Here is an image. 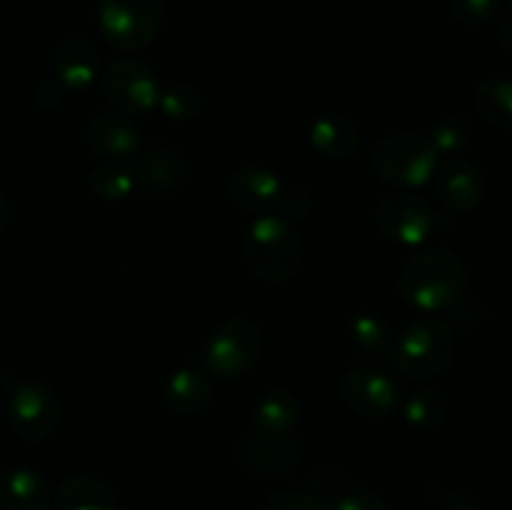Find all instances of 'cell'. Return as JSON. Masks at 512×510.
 Listing matches in <instances>:
<instances>
[{
  "label": "cell",
  "instance_id": "obj_29",
  "mask_svg": "<svg viewBox=\"0 0 512 510\" xmlns=\"http://www.w3.org/2000/svg\"><path fill=\"white\" fill-rule=\"evenodd\" d=\"M260 510H330L318 495L298 493V490H285V493L273 495Z\"/></svg>",
  "mask_w": 512,
  "mask_h": 510
},
{
  "label": "cell",
  "instance_id": "obj_15",
  "mask_svg": "<svg viewBox=\"0 0 512 510\" xmlns=\"http://www.w3.org/2000/svg\"><path fill=\"white\" fill-rule=\"evenodd\" d=\"M310 143L325 158L345 160L358 150V128L340 113L318 115L310 125Z\"/></svg>",
  "mask_w": 512,
  "mask_h": 510
},
{
  "label": "cell",
  "instance_id": "obj_32",
  "mask_svg": "<svg viewBox=\"0 0 512 510\" xmlns=\"http://www.w3.org/2000/svg\"><path fill=\"white\" fill-rule=\"evenodd\" d=\"M498 45L503 50H512V18H505L498 25Z\"/></svg>",
  "mask_w": 512,
  "mask_h": 510
},
{
  "label": "cell",
  "instance_id": "obj_28",
  "mask_svg": "<svg viewBox=\"0 0 512 510\" xmlns=\"http://www.w3.org/2000/svg\"><path fill=\"white\" fill-rule=\"evenodd\" d=\"M500 0H450V15L460 25H485L498 15Z\"/></svg>",
  "mask_w": 512,
  "mask_h": 510
},
{
  "label": "cell",
  "instance_id": "obj_16",
  "mask_svg": "<svg viewBox=\"0 0 512 510\" xmlns=\"http://www.w3.org/2000/svg\"><path fill=\"white\" fill-rule=\"evenodd\" d=\"M48 483L33 470H10L0 480V508L3 510H50Z\"/></svg>",
  "mask_w": 512,
  "mask_h": 510
},
{
  "label": "cell",
  "instance_id": "obj_20",
  "mask_svg": "<svg viewBox=\"0 0 512 510\" xmlns=\"http://www.w3.org/2000/svg\"><path fill=\"white\" fill-rule=\"evenodd\" d=\"M475 113L498 130H512V80L488 78L475 88Z\"/></svg>",
  "mask_w": 512,
  "mask_h": 510
},
{
  "label": "cell",
  "instance_id": "obj_23",
  "mask_svg": "<svg viewBox=\"0 0 512 510\" xmlns=\"http://www.w3.org/2000/svg\"><path fill=\"white\" fill-rule=\"evenodd\" d=\"M138 175H135V165L123 158H110L95 165L88 175V185L95 195L103 200H125L133 193Z\"/></svg>",
  "mask_w": 512,
  "mask_h": 510
},
{
  "label": "cell",
  "instance_id": "obj_5",
  "mask_svg": "<svg viewBox=\"0 0 512 510\" xmlns=\"http://www.w3.org/2000/svg\"><path fill=\"white\" fill-rule=\"evenodd\" d=\"M438 158L440 153L430 138L410 130L383 135L373 148L375 173L400 188H420L428 183L438 170Z\"/></svg>",
  "mask_w": 512,
  "mask_h": 510
},
{
  "label": "cell",
  "instance_id": "obj_26",
  "mask_svg": "<svg viewBox=\"0 0 512 510\" xmlns=\"http://www.w3.org/2000/svg\"><path fill=\"white\" fill-rule=\"evenodd\" d=\"M470 140V128L463 118L458 115H445L433 125V135L430 143L438 153H458L465 143Z\"/></svg>",
  "mask_w": 512,
  "mask_h": 510
},
{
  "label": "cell",
  "instance_id": "obj_25",
  "mask_svg": "<svg viewBox=\"0 0 512 510\" xmlns=\"http://www.w3.org/2000/svg\"><path fill=\"white\" fill-rule=\"evenodd\" d=\"M350 330H353V338L358 340V345L368 353L383 355L393 348V338H390V330L378 315H358V318L350 323Z\"/></svg>",
  "mask_w": 512,
  "mask_h": 510
},
{
  "label": "cell",
  "instance_id": "obj_24",
  "mask_svg": "<svg viewBox=\"0 0 512 510\" xmlns=\"http://www.w3.org/2000/svg\"><path fill=\"white\" fill-rule=\"evenodd\" d=\"M403 415L413 428H435L448 415V400L435 390H420L405 400Z\"/></svg>",
  "mask_w": 512,
  "mask_h": 510
},
{
  "label": "cell",
  "instance_id": "obj_19",
  "mask_svg": "<svg viewBox=\"0 0 512 510\" xmlns=\"http://www.w3.org/2000/svg\"><path fill=\"white\" fill-rule=\"evenodd\" d=\"M58 510H118L113 490L90 475H73L55 495Z\"/></svg>",
  "mask_w": 512,
  "mask_h": 510
},
{
  "label": "cell",
  "instance_id": "obj_13",
  "mask_svg": "<svg viewBox=\"0 0 512 510\" xmlns=\"http://www.w3.org/2000/svg\"><path fill=\"white\" fill-rule=\"evenodd\" d=\"M240 458L260 475H283L300 460V443L293 435H265L253 428L240 440Z\"/></svg>",
  "mask_w": 512,
  "mask_h": 510
},
{
  "label": "cell",
  "instance_id": "obj_30",
  "mask_svg": "<svg viewBox=\"0 0 512 510\" xmlns=\"http://www.w3.org/2000/svg\"><path fill=\"white\" fill-rule=\"evenodd\" d=\"M333 510H388L380 495L370 493V490H348L338 498Z\"/></svg>",
  "mask_w": 512,
  "mask_h": 510
},
{
  "label": "cell",
  "instance_id": "obj_10",
  "mask_svg": "<svg viewBox=\"0 0 512 510\" xmlns=\"http://www.w3.org/2000/svg\"><path fill=\"white\" fill-rule=\"evenodd\" d=\"M375 223L390 240L403 245H420L433 230V213L420 198L410 193L385 195L375 208Z\"/></svg>",
  "mask_w": 512,
  "mask_h": 510
},
{
  "label": "cell",
  "instance_id": "obj_11",
  "mask_svg": "<svg viewBox=\"0 0 512 510\" xmlns=\"http://www.w3.org/2000/svg\"><path fill=\"white\" fill-rule=\"evenodd\" d=\"M340 398L353 413L385 418L398 405V385L373 368H353L340 378Z\"/></svg>",
  "mask_w": 512,
  "mask_h": 510
},
{
  "label": "cell",
  "instance_id": "obj_33",
  "mask_svg": "<svg viewBox=\"0 0 512 510\" xmlns=\"http://www.w3.org/2000/svg\"><path fill=\"white\" fill-rule=\"evenodd\" d=\"M8 220H10V208H8V203H5L3 195H0V230H5Z\"/></svg>",
  "mask_w": 512,
  "mask_h": 510
},
{
  "label": "cell",
  "instance_id": "obj_9",
  "mask_svg": "<svg viewBox=\"0 0 512 510\" xmlns=\"http://www.w3.org/2000/svg\"><path fill=\"white\" fill-rule=\"evenodd\" d=\"M8 418L20 438L40 443L58 425V400L43 383H20L10 393Z\"/></svg>",
  "mask_w": 512,
  "mask_h": 510
},
{
  "label": "cell",
  "instance_id": "obj_31",
  "mask_svg": "<svg viewBox=\"0 0 512 510\" xmlns=\"http://www.w3.org/2000/svg\"><path fill=\"white\" fill-rule=\"evenodd\" d=\"M60 103H63V85L60 83L48 80V83H43L38 90H35V105H38V108L53 110L55 105Z\"/></svg>",
  "mask_w": 512,
  "mask_h": 510
},
{
  "label": "cell",
  "instance_id": "obj_34",
  "mask_svg": "<svg viewBox=\"0 0 512 510\" xmlns=\"http://www.w3.org/2000/svg\"><path fill=\"white\" fill-rule=\"evenodd\" d=\"M510 5H512V0H510Z\"/></svg>",
  "mask_w": 512,
  "mask_h": 510
},
{
  "label": "cell",
  "instance_id": "obj_17",
  "mask_svg": "<svg viewBox=\"0 0 512 510\" xmlns=\"http://www.w3.org/2000/svg\"><path fill=\"white\" fill-rule=\"evenodd\" d=\"M213 400V383L205 373L193 368H183L173 373L165 388V403L178 415H198Z\"/></svg>",
  "mask_w": 512,
  "mask_h": 510
},
{
  "label": "cell",
  "instance_id": "obj_22",
  "mask_svg": "<svg viewBox=\"0 0 512 510\" xmlns=\"http://www.w3.org/2000/svg\"><path fill=\"white\" fill-rule=\"evenodd\" d=\"M135 175L148 188H175L185 175V163L175 150L150 148L135 160Z\"/></svg>",
  "mask_w": 512,
  "mask_h": 510
},
{
  "label": "cell",
  "instance_id": "obj_18",
  "mask_svg": "<svg viewBox=\"0 0 512 510\" xmlns=\"http://www.w3.org/2000/svg\"><path fill=\"white\" fill-rule=\"evenodd\" d=\"M55 70L60 85L70 90H85L95 80L98 58L88 40L68 38L55 53Z\"/></svg>",
  "mask_w": 512,
  "mask_h": 510
},
{
  "label": "cell",
  "instance_id": "obj_1",
  "mask_svg": "<svg viewBox=\"0 0 512 510\" xmlns=\"http://www.w3.org/2000/svg\"><path fill=\"white\" fill-rule=\"evenodd\" d=\"M468 275L450 250L435 248L408 260L400 275V293L418 310H443L463 295Z\"/></svg>",
  "mask_w": 512,
  "mask_h": 510
},
{
  "label": "cell",
  "instance_id": "obj_3",
  "mask_svg": "<svg viewBox=\"0 0 512 510\" xmlns=\"http://www.w3.org/2000/svg\"><path fill=\"white\" fill-rule=\"evenodd\" d=\"M230 195L235 205L245 213L275 215L288 223L303 220L313 208V200L305 190L288 188L273 170L265 168H240L230 178Z\"/></svg>",
  "mask_w": 512,
  "mask_h": 510
},
{
  "label": "cell",
  "instance_id": "obj_4",
  "mask_svg": "<svg viewBox=\"0 0 512 510\" xmlns=\"http://www.w3.org/2000/svg\"><path fill=\"white\" fill-rule=\"evenodd\" d=\"M455 358V335L448 323L423 318L408 325L393 343L395 368L408 378L428 380L445 373Z\"/></svg>",
  "mask_w": 512,
  "mask_h": 510
},
{
  "label": "cell",
  "instance_id": "obj_6",
  "mask_svg": "<svg viewBox=\"0 0 512 510\" xmlns=\"http://www.w3.org/2000/svg\"><path fill=\"white\" fill-rule=\"evenodd\" d=\"M100 30L118 50H140L158 35L163 20L160 0H100Z\"/></svg>",
  "mask_w": 512,
  "mask_h": 510
},
{
  "label": "cell",
  "instance_id": "obj_27",
  "mask_svg": "<svg viewBox=\"0 0 512 510\" xmlns=\"http://www.w3.org/2000/svg\"><path fill=\"white\" fill-rule=\"evenodd\" d=\"M160 110L173 120H190L200 110L198 90L190 85H173L165 93H160Z\"/></svg>",
  "mask_w": 512,
  "mask_h": 510
},
{
  "label": "cell",
  "instance_id": "obj_2",
  "mask_svg": "<svg viewBox=\"0 0 512 510\" xmlns=\"http://www.w3.org/2000/svg\"><path fill=\"white\" fill-rule=\"evenodd\" d=\"M245 263L268 283L290 280L303 263V243L293 223L275 215H260L245 235Z\"/></svg>",
  "mask_w": 512,
  "mask_h": 510
},
{
  "label": "cell",
  "instance_id": "obj_14",
  "mask_svg": "<svg viewBox=\"0 0 512 510\" xmlns=\"http://www.w3.org/2000/svg\"><path fill=\"white\" fill-rule=\"evenodd\" d=\"M88 143L110 158H128L140 148V133L128 115L103 113L88 123Z\"/></svg>",
  "mask_w": 512,
  "mask_h": 510
},
{
  "label": "cell",
  "instance_id": "obj_7",
  "mask_svg": "<svg viewBox=\"0 0 512 510\" xmlns=\"http://www.w3.org/2000/svg\"><path fill=\"white\" fill-rule=\"evenodd\" d=\"M260 350H263V335L258 325L248 318H230L208 340L203 363L218 378H238L258 363Z\"/></svg>",
  "mask_w": 512,
  "mask_h": 510
},
{
  "label": "cell",
  "instance_id": "obj_21",
  "mask_svg": "<svg viewBox=\"0 0 512 510\" xmlns=\"http://www.w3.org/2000/svg\"><path fill=\"white\" fill-rule=\"evenodd\" d=\"M298 413V400L288 390H273L258 403L250 428L265 435H288L298 423Z\"/></svg>",
  "mask_w": 512,
  "mask_h": 510
},
{
  "label": "cell",
  "instance_id": "obj_12",
  "mask_svg": "<svg viewBox=\"0 0 512 510\" xmlns=\"http://www.w3.org/2000/svg\"><path fill=\"white\" fill-rule=\"evenodd\" d=\"M435 188H438L440 200L450 210L468 213V210L478 208L480 200H483L485 180L478 165L453 155L435 170Z\"/></svg>",
  "mask_w": 512,
  "mask_h": 510
},
{
  "label": "cell",
  "instance_id": "obj_8",
  "mask_svg": "<svg viewBox=\"0 0 512 510\" xmlns=\"http://www.w3.org/2000/svg\"><path fill=\"white\" fill-rule=\"evenodd\" d=\"M103 93L123 115H145L160 103L158 78L148 65L133 58L115 60L105 70Z\"/></svg>",
  "mask_w": 512,
  "mask_h": 510
}]
</instances>
